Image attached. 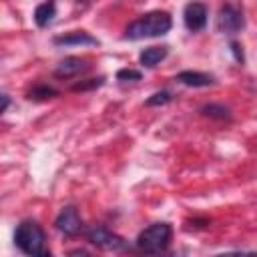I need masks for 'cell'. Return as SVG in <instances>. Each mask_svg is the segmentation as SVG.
Instances as JSON below:
<instances>
[{
	"label": "cell",
	"mask_w": 257,
	"mask_h": 257,
	"mask_svg": "<svg viewBox=\"0 0 257 257\" xmlns=\"http://www.w3.org/2000/svg\"><path fill=\"white\" fill-rule=\"evenodd\" d=\"M171 92L169 90H159V92H155L149 100H147V106H159V104H167V102H171Z\"/></svg>",
	"instance_id": "cell-14"
},
{
	"label": "cell",
	"mask_w": 257,
	"mask_h": 257,
	"mask_svg": "<svg viewBox=\"0 0 257 257\" xmlns=\"http://www.w3.org/2000/svg\"><path fill=\"white\" fill-rule=\"evenodd\" d=\"M86 66H88V64H86L84 58L68 56V58H64V60L56 66V76H60V78H70V76H76L78 72H82Z\"/></svg>",
	"instance_id": "cell-10"
},
{
	"label": "cell",
	"mask_w": 257,
	"mask_h": 257,
	"mask_svg": "<svg viewBox=\"0 0 257 257\" xmlns=\"http://www.w3.org/2000/svg\"><path fill=\"white\" fill-rule=\"evenodd\" d=\"M8 104H10V98H8V94L4 92V94H2V108H0V112H6Z\"/></svg>",
	"instance_id": "cell-17"
},
{
	"label": "cell",
	"mask_w": 257,
	"mask_h": 257,
	"mask_svg": "<svg viewBox=\"0 0 257 257\" xmlns=\"http://www.w3.org/2000/svg\"><path fill=\"white\" fill-rule=\"evenodd\" d=\"M141 72L139 70H133V68H120L116 72V78L118 80H141Z\"/></svg>",
	"instance_id": "cell-15"
},
{
	"label": "cell",
	"mask_w": 257,
	"mask_h": 257,
	"mask_svg": "<svg viewBox=\"0 0 257 257\" xmlns=\"http://www.w3.org/2000/svg\"><path fill=\"white\" fill-rule=\"evenodd\" d=\"M78 2H90V0H78Z\"/></svg>",
	"instance_id": "cell-19"
},
{
	"label": "cell",
	"mask_w": 257,
	"mask_h": 257,
	"mask_svg": "<svg viewBox=\"0 0 257 257\" xmlns=\"http://www.w3.org/2000/svg\"><path fill=\"white\" fill-rule=\"evenodd\" d=\"M173 20L171 14L165 10H155V12H147L141 18L133 20L126 30H124V38L128 40H141V38H155V36H163L171 30Z\"/></svg>",
	"instance_id": "cell-1"
},
{
	"label": "cell",
	"mask_w": 257,
	"mask_h": 257,
	"mask_svg": "<svg viewBox=\"0 0 257 257\" xmlns=\"http://www.w3.org/2000/svg\"><path fill=\"white\" fill-rule=\"evenodd\" d=\"M177 80L185 86H193V88H201V86H209L215 82V78L211 74L199 72V70H183L177 74Z\"/></svg>",
	"instance_id": "cell-9"
},
{
	"label": "cell",
	"mask_w": 257,
	"mask_h": 257,
	"mask_svg": "<svg viewBox=\"0 0 257 257\" xmlns=\"http://www.w3.org/2000/svg\"><path fill=\"white\" fill-rule=\"evenodd\" d=\"M217 24H219V30H221V32H225V34H237V32L245 26L243 12H241L237 6H233V4H225V6L219 10Z\"/></svg>",
	"instance_id": "cell-5"
},
{
	"label": "cell",
	"mask_w": 257,
	"mask_h": 257,
	"mask_svg": "<svg viewBox=\"0 0 257 257\" xmlns=\"http://www.w3.org/2000/svg\"><path fill=\"white\" fill-rule=\"evenodd\" d=\"M171 235H173V229L169 223H153L139 233L137 247L145 253H161L167 249Z\"/></svg>",
	"instance_id": "cell-3"
},
{
	"label": "cell",
	"mask_w": 257,
	"mask_h": 257,
	"mask_svg": "<svg viewBox=\"0 0 257 257\" xmlns=\"http://www.w3.org/2000/svg\"><path fill=\"white\" fill-rule=\"evenodd\" d=\"M231 48H233V52H235V56H237V60H243V54H239V44H231Z\"/></svg>",
	"instance_id": "cell-18"
},
{
	"label": "cell",
	"mask_w": 257,
	"mask_h": 257,
	"mask_svg": "<svg viewBox=\"0 0 257 257\" xmlns=\"http://www.w3.org/2000/svg\"><path fill=\"white\" fill-rule=\"evenodd\" d=\"M207 6L201 4V2H189L185 6V12H183V20H185V26L191 30V32H197L201 28H205L207 24Z\"/></svg>",
	"instance_id": "cell-7"
},
{
	"label": "cell",
	"mask_w": 257,
	"mask_h": 257,
	"mask_svg": "<svg viewBox=\"0 0 257 257\" xmlns=\"http://www.w3.org/2000/svg\"><path fill=\"white\" fill-rule=\"evenodd\" d=\"M14 243L16 247L26 253V255H50V251L46 249V235L44 229L36 223V221H22L16 227L14 233Z\"/></svg>",
	"instance_id": "cell-2"
},
{
	"label": "cell",
	"mask_w": 257,
	"mask_h": 257,
	"mask_svg": "<svg viewBox=\"0 0 257 257\" xmlns=\"http://www.w3.org/2000/svg\"><path fill=\"white\" fill-rule=\"evenodd\" d=\"M86 239H88V243H92V245H96L100 249H108V251H118V249H124L126 247V241L122 237L110 233L102 225H94L86 233Z\"/></svg>",
	"instance_id": "cell-4"
},
{
	"label": "cell",
	"mask_w": 257,
	"mask_h": 257,
	"mask_svg": "<svg viewBox=\"0 0 257 257\" xmlns=\"http://www.w3.org/2000/svg\"><path fill=\"white\" fill-rule=\"evenodd\" d=\"M54 44H58V46H94V44H98V40L84 30H72L68 34L56 36Z\"/></svg>",
	"instance_id": "cell-8"
},
{
	"label": "cell",
	"mask_w": 257,
	"mask_h": 257,
	"mask_svg": "<svg viewBox=\"0 0 257 257\" xmlns=\"http://www.w3.org/2000/svg\"><path fill=\"white\" fill-rule=\"evenodd\" d=\"M54 225H56V229H58L60 233L72 237V235H76V233L82 229V219H80V215H78V211H76L74 207H64V209L58 213Z\"/></svg>",
	"instance_id": "cell-6"
},
{
	"label": "cell",
	"mask_w": 257,
	"mask_h": 257,
	"mask_svg": "<svg viewBox=\"0 0 257 257\" xmlns=\"http://www.w3.org/2000/svg\"><path fill=\"white\" fill-rule=\"evenodd\" d=\"M54 16H56V4H54L52 0H46V2L38 4L36 10H34V22H36V26H40V28L48 26V24L54 20Z\"/></svg>",
	"instance_id": "cell-11"
},
{
	"label": "cell",
	"mask_w": 257,
	"mask_h": 257,
	"mask_svg": "<svg viewBox=\"0 0 257 257\" xmlns=\"http://www.w3.org/2000/svg\"><path fill=\"white\" fill-rule=\"evenodd\" d=\"M201 110H203V114H207V116H215V118H229V110H227L225 106H221V104H205Z\"/></svg>",
	"instance_id": "cell-13"
},
{
	"label": "cell",
	"mask_w": 257,
	"mask_h": 257,
	"mask_svg": "<svg viewBox=\"0 0 257 257\" xmlns=\"http://www.w3.org/2000/svg\"><path fill=\"white\" fill-rule=\"evenodd\" d=\"M50 94H56V90L50 88V86H42V88L32 90V92H30V98H32V96H34V98H46V96H50Z\"/></svg>",
	"instance_id": "cell-16"
},
{
	"label": "cell",
	"mask_w": 257,
	"mask_h": 257,
	"mask_svg": "<svg viewBox=\"0 0 257 257\" xmlns=\"http://www.w3.org/2000/svg\"><path fill=\"white\" fill-rule=\"evenodd\" d=\"M167 52H169V50H167V46H149V48H145V50L141 52L139 60H141V64H143V66L153 68V66H157L161 60H165Z\"/></svg>",
	"instance_id": "cell-12"
}]
</instances>
